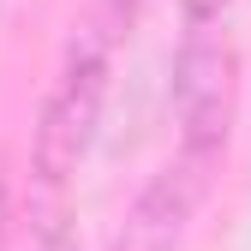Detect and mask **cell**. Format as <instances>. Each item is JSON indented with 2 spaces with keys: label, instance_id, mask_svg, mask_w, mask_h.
I'll return each instance as SVG.
<instances>
[{
  "label": "cell",
  "instance_id": "obj_1",
  "mask_svg": "<svg viewBox=\"0 0 251 251\" xmlns=\"http://www.w3.org/2000/svg\"><path fill=\"white\" fill-rule=\"evenodd\" d=\"M108 54H114V42H102L96 30H78L66 48L60 84L42 102L36 144H30V168H36L42 192H66V179L78 174V162L96 144V120H102V96H108Z\"/></svg>",
  "mask_w": 251,
  "mask_h": 251
},
{
  "label": "cell",
  "instance_id": "obj_2",
  "mask_svg": "<svg viewBox=\"0 0 251 251\" xmlns=\"http://www.w3.org/2000/svg\"><path fill=\"white\" fill-rule=\"evenodd\" d=\"M233 108H239V54L227 36L215 30H198L185 36L179 60H174V114H179V150L215 155L227 150V132H233Z\"/></svg>",
  "mask_w": 251,
  "mask_h": 251
},
{
  "label": "cell",
  "instance_id": "obj_3",
  "mask_svg": "<svg viewBox=\"0 0 251 251\" xmlns=\"http://www.w3.org/2000/svg\"><path fill=\"white\" fill-rule=\"evenodd\" d=\"M209 168L203 155L179 150L168 168H155L150 185L132 198V209L120 215V233H114V251H179L185 227H192V215L209 192Z\"/></svg>",
  "mask_w": 251,
  "mask_h": 251
},
{
  "label": "cell",
  "instance_id": "obj_4",
  "mask_svg": "<svg viewBox=\"0 0 251 251\" xmlns=\"http://www.w3.org/2000/svg\"><path fill=\"white\" fill-rule=\"evenodd\" d=\"M18 251H78V222H72L66 192H42L36 203H30Z\"/></svg>",
  "mask_w": 251,
  "mask_h": 251
},
{
  "label": "cell",
  "instance_id": "obj_5",
  "mask_svg": "<svg viewBox=\"0 0 251 251\" xmlns=\"http://www.w3.org/2000/svg\"><path fill=\"white\" fill-rule=\"evenodd\" d=\"M132 12H138V0H90L84 30H96L102 42H120L126 30H132Z\"/></svg>",
  "mask_w": 251,
  "mask_h": 251
},
{
  "label": "cell",
  "instance_id": "obj_6",
  "mask_svg": "<svg viewBox=\"0 0 251 251\" xmlns=\"http://www.w3.org/2000/svg\"><path fill=\"white\" fill-rule=\"evenodd\" d=\"M6 227H12V185H6V155H0V245H6Z\"/></svg>",
  "mask_w": 251,
  "mask_h": 251
},
{
  "label": "cell",
  "instance_id": "obj_7",
  "mask_svg": "<svg viewBox=\"0 0 251 251\" xmlns=\"http://www.w3.org/2000/svg\"><path fill=\"white\" fill-rule=\"evenodd\" d=\"M179 6H185V18H198V24H203V18H215V12H227L233 0H179Z\"/></svg>",
  "mask_w": 251,
  "mask_h": 251
},
{
  "label": "cell",
  "instance_id": "obj_8",
  "mask_svg": "<svg viewBox=\"0 0 251 251\" xmlns=\"http://www.w3.org/2000/svg\"><path fill=\"white\" fill-rule=\"evenodd\" d=\"M0 6H6V0H0Z\"/></svg>",
  "mask_w": 251,
  "mask_h": 251
}]
</instances>
